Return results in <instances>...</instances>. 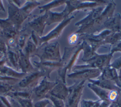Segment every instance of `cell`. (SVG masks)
<instances>
[{
    "label": "cell",
    "instance_id": "obj_1",
    "mask_svg": "<svg viewBox=\"0 0 121 107\" xmlns=\"http://www.w3.org/2000/svg\"><path fill=\"white\" fill-rule=\"evenodd\" d=\"M85 81H81L68 88L69 94L66 99L65 107H78Z\"/></svg>",
    "mask_w": 121,
    "mask_h": 107
},
{
    "label": "cell",
    "instance_id": "obj_4",
    "mask_svg": "<svg viewBox=\"0 0 121 107\" xmlns=\"http://www.w3.org/2000/svg\"><path fill=\"white\" fill-rule=\"evenodd\" d=\"M43 75V73L38 72L30 74L22 79L18 83V85L20 87L23 88L33 86L37 82L38 79Z\"/></svg>",
    "mask_w": 121,
    "mask_h": 107
},
{
    "label": "cell",
    "instance_id": "obj_11",
    "mask_svg": "<svg viewBox=\"0 0 121 107\" xmlns=\"http://www.w3.org/2000/svg\"><path fill=\"white\" fill-rule=\"evenodd\" d=\"M108 107H113V104H112V103H111V104L109 105V106Z\"/></svg>",
    "mask_w": 121,
    "mask_h": 107
},
{
    "label": "cell",
    "instance_id": "obj_7",
    "mask_svg": "<svg viewBox=\"0 0 121 107\" xmlns=\"http://www.w3.org/2000/svg\"><path fill=\"white\" fill-rule=\"evenodd\" d=\"M111 103L110 102L101 100L97 101L83 100L81 103V107H108Z\"/></svg>",
    "mask_w": 121,
    "mask_h": 107
},
{
    "label": "cell",
    "instance_id": "obj_8",
    "mask_svg": "<svg viewBox=\"0 0 121 107\" xmlns=\"http://www.w3.org/2000/svg\"><path fill=\"white\" fill-rule=\"evenodd\" d=\"M46 97L50 99L52 102L53 107H65V104L63 100L49 95H47Z\"/></svg>",
    "mask_w": 121,
    "mask_h": 107
},
{
    "label": "cell",
    "instance_id": "obj_9",
    "mask_svg": "<svg viewBox=\"0 0 121 107\" xmlns=\"http://www.w3.org/2000/svg\"><path fill=\"white\" fill-rule=\"evenodd\" d=\"M50 104V102L47 99H43L36 102L34 105V107H46Z\"/></svg>",
    "mask_w": 121,
    "mask_h": 107
},
{
    "label": "cell",
    "instance_id": "obj_3",
    "mask_svg": "<svg viewBox=\"0 0 121 107\" xmlns=\"http://www.w3.org/2000/svg\"><path fill=\"white\" fill-rule=\"evenodd\" d=\"M68 94V88L65 86L63 82H56V85L48 95L64 101L66 100Z\"/></svg>",
    "mask_w": 121,
    "mask_h": 107
},
{
    "label": "cell",
    "instance_id": "obj_5",
    "mask_svg": "<svg viewBox=\"0 0 121 107\" xmlns=\"http://www.w3.org/2000/svg\"><path fill=\"white\" fill-rule=\"evenodd\" d=\"M99 74V71L96 70H91L86 71L82 72H77L68 75L70 78L81 79L82 81H85L86 79L97 77Z\"/></svg>",
    "mask_w": 121,
    "mask_h": 107
},
{
    "label": "cell",
    "instance_id": "obj_2",
    "mask_svg": "<svg viewBox=\"0 0 121 107\" xmlns=\"http://www.w3.org/2000/svg\"><path fill=\"white\" fill-rule=\"evenodd\" d=\"M56 82H48L45 78L34 89V95L38 99L46 97L56 85Z\"/></svg>",
    "mask_w": 121,
    "mask_h": 107
},
{
    "label": "cell",
    "instance_id": "obj_6",
    "mask_svg": "<svg viewBox=\"0 0 121 107\" xmlns=\"http://www.w3.org/2000/svg\"><path fill=\"white\" fill-rule=\"evenodd\" d=\"M88 86L99 97L100 100L110 102L108 99L109 92L107 91L93 83L88 84Z\"/></svg>",
    "mask_w": 121,
    "mask_h": 107
},
{
    "label": "cell",
    "instance_id": "obj_10",
    "mask_svg": "<svg viewBox=\"0 0 121 107\" xmlns=\"http://www.w3.org/2000/svg\"><path fill=\"white\" fill-rule=\"evenodd\" d=\"M11 107H22L16 100H15L13 99H11Z\"/></svg>",
    "mask_w": 121,
    "mask_h": 107
}]
</instances>
